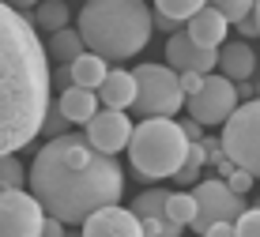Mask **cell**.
Masks as SVG:
<instances>
[{
    "mask_svg": "<svg viewBox=\"0 0 260 237\" xmlns=\"http://www.w3.org/2000/svg\"><path fill=\"white\" fill-rule=\"evenodd\" d=\"M30 196L42 211L64 226H79L91 211L117 204L124 192V170L113 154H102L79 132H60L46 140L26 170Z\"/></svg>",
    "mask_w": 260,
    "mask_h": 237,
    "instance_id": "1",
    "label": "cell"
},
{
    "mask_svg": "<svg viewBox=\"0 0 260 237\" xmlns=\"http://www.w3.org/2000/svg\"><path fill=\"white\" fill-rule=\"evenodd\" d=\"M49 60L23 12L0 0V154H15L42 132L53 102Z\"/></svg>",
    "mask_w": 260,
    "mask_h": 237,
    "instance_id": "2",
    "label": "cell"
},
{
    "mask_svg": "<svg viewBox=\"0 0 260 237\" xmlns=\"http://www.w3.org/2000/svg\"><path fill=\"white\" fill-rule=\"evenodd\" d=\"M151 12L143 0H87L76 34L102 60H128L151 42Z\"/></svg>",
    "mask_w": 260,
    "mask_h": 237,
    "instance_id": "3",
    "label": "cell"
},
{
    "mask_svg": "<svg viewBox=\"0 0 260 237\" xmlns=\"http://www.w3.org/2000/svg\"><path fill=\"white\" fill-rule=\"evenodd\" d=\"M124 147H128L132 170H136L143 181H162L181 166L189 140H185V132H181L177 121H170V117H147V121H140L136 128H132Z\"/></svg>",
    "mask_w": 260,
    "mask_h": 237,
    "instance_id": "4",
    "label": "cell"
},
{
    "mask_svg": "<svg viewBox=\"0 0 260 237\" xmlns=\"http://www.w3.org/2000/svg\"><path fill=\"white\" fill-rule=\"evenodd\" d=\"M222 154L234 162L238 170L260 173V102H238L230 117L222 121Z\"/></svg>",
    "mask_w": 260,
    "mask_h": 237,
    "instance_id": "5",
    "label": "cell"
},
{
    "mask_svg": "<svg viewBox=\"0 0 260 237\" xmlns=\"http://www.w3.org/2000/svg\"><path fill=\"white\" fill-rule=\"evenodd\" d=\"M136 79V113L143 117H174L177 109L185 106V94L177 87V72L166 68V64H136L132 72Z\"/></svg>",
    "mask_w": 260,
    "mask_h": 237,
    "instance_id": "6",
    "label": "cell"
},
{
    "mask_svg": "<svg viewBox=\"0 0 260 237\" xmlns=\"http://www.w3.org/2000/svg\"><path fill=\"white\" fill-rule=\"evenodd\" d=\"M241 207H245V199L238 192H230L222 177L219 181H200V185L192 188V218H189V226L196 233H204L215 222H234Z\"/></svg>",
    "mask_w": 260,
    "mask_h": 237,
    "instance_id": "7",
    "label": "cell"
},
{
    "mask_svg": "<svg viewBox=\"0 0 260 237\" xmlns=\"http://www.w3.org/2000/svg\"><path fill=\"white\" fill-rule=\"evenodd\" d=\"M185 106H189L192 121H200L204 128H208V124H222V121L230 117V109L238 106L234 83H230L222 72H208V76H204V83H200V90L185 98Z\"/></svg>",
    "mask_w": 260,
    "mask_h": 237,
    "instance_id": "8",
    "label": "cell"
},
{
    "mask_svg": "<svg viewBox=\"0 0 260 237\" xmlns=\"http://www.w3.org/2000/svg\"><path fill=\"white\" fill-rule=\"evenodd\" d=\"M46 211L30 192L8 188L0 192V237H38V226Z\"/></svg>",
    "mask_w": 260,
    "mask_h": 237,
    "instance_id": "9",
    "label": "cell"
},
{
    "mask_svg": "<svg viewBox=\"0 0 260 237\" xmlns=\"http://www.w3.org/2000/svg\"><path fill=\"white\" fill-rule=\"evenodd\" d=\"M132 136V121L124 117V109H94V117L87 121V143H91L94 151L102 154H117L124 151V143H128Z\"/></svg>",
    "mask_w": 260,
    "mask_h": 237,
    "instance_id": "10",
    "label": "cell"
},
{
    "mask_svg": "<svg viewBox=\"0 0 260 237\" xmlns=\"http://www.w3.org/2000/svg\"><path fill=\"white\" fill-rule=\"evenodd\" d=\"M215 60H219V53L196 45L185 30L170 34V42H166V68H174V72H200V76H208V72H215Z\"/></svg>",
    "mask_w": 260,
    "mask_h": 237,
    "instance_id": "11",
    "label": "cell"
},
{
    "mask_svg": "<svg viewBox=\"0 0 260 237\" xmlns=\"http://www.w3.org/2000/svg\"><path fill=\"white\" fill-rule=\"evenodd\" d=\"M79 226H83V237H143L140 218L117 204H106L98 211H91Z\"/></svg>",
    "mask_w": 260,
    "mask_h": 237,
    "instance_id": "12",
    "label": "cell"
},
{
    "mask_svg": "<svg viewBox=\"0 0 260 237\" xmlns=\"http://www.w3.org/2000/svg\"><path fill=\"white\" fill-rule=\"evenodd\" d=\"M185 23H189V26H185V34H189L196 45H204V49H219L222 38H226V26H230L215 4H204L200 12H192Z\"/></svg>",
    "mask_w": 260,
    "mask_h": 237,
    "instance_id": "13",
    "label": "cell"
},
{
    "mask_svg": "<svg viewBox=\"0 0 260 237\" xmlns=\"http://www.w3.org/2000/svg\"><path fill=\"white\" fill-rule=\"evenodd\" d=\"M215 53H219L215 68H222V76H226L230 83H238V79H253L256 53H253V45H249V42H222Z\"/></svg>",
    "mask_w": 260,
    "mask_h": 237,
    "instance_id": "14",
    "label": "cell"
},
{
    "mask_svg": "<svg viewBox=\"0 0 260 237\" xmlns=\"http://www.w3.org/2000/svg\"><path fill=\"white\" fill-rule=\"evenodd\" d=\"M57 109H60V117H64L68 124H87L94 117V109H98V94H94V90H87V87L72 83V87L60 90Z\"/></svg>",
    "mask_w": 260,
    "mask_h": 237,
    "instance_id": "15",
    "label": "cell"
},
{
    "mask_svg": "<svg viewBox=\"0 0 260 237\" xmlns=\"http://www.w3.org/2000/svg\"><path fill=\"white\" fill-rule=\"evenodd\" d=\"M94 90H102V106L128 109L132 98H136V79H132V72L113 68V72H106V76H102V83H98Z\"/></svg>",
    "mask_w": 260,
    "mask_h": 237,
    "instance_id": "16",
    "label": "cell"
},
{
    "mask_svg": "<svg viewBox=\"0 0 260 237\" xmlns=\"http://www.w3.org/2000/svg\"><path fill=\"white\" fill-rule=\"evenodd\" d=\"M106 64H110V60H102L98 53H79V57L68 64V72H72V83H76V87H87V90H94L98 83H102V76L110 72Z\"/></svg>",
    "mask_w": 260,
    "mask_h": 237,
    "instance_id": "17",
    "label": "cell"
},
{
    "mask_svg": "<svg viewBox=\"0 0 260 237\" xmlns=\"http://www.w3.org/2000/svg\"><path fill=\"white\" fill-rule=\"evenodd\" d=\"M72 12L64 0H38L34 4V15H30V26H42V30H60V26H68Z\"/></svg>",
    "mask_w": 260,
    "mask_h": 237,
    "instance_id": "18",
    "label": "cell"
},
{
    "mask_svg": "<svg viewBox=\"0 0 260 237\" xmlns=\"http://www.w3.org/2000/svg\"><path fill=\"white\" fill-rule=\"evenodd\" d=\"M79 53H87V49H83V38H79L72 26H60V30H53V38H49V57H57L60 64H72Z\"/></svg>",
    "mask_w": 260,
    "mask_h": 237,
    "instance_id": "19",
    "label": "cell"
},
{
    "mask_svg": "<svg viewBox=\"0 0 260 237\" xmlns=\"http://www.w3.org/2000/svg\"><path fill=\"white\" fill-rule=\"evenodd\" d=\"M166 196H170V192H162V188H147V192H140L136 199H132L128 211L136 215V218H155V215H162Z\"/></svg>",
    "mask_w": 260,
    "mask_h": 237,
    "instance_id": "20",
    "label": "cell"
},
{
    "mask_svg": "<svg viewBox=\"0 0 260 237\" xmlns=\"http://www.w3.org/2000/svg\"><path fill=\"white\" fill-rule=\"evenodd\" d=\"M26 185V170L15 154H0V192L8 188H23Z\"/></svg>",
    "mask_w": 260,
    "mask_h": 237,
    "instance_id": "21",
    "label": "cell"
},
{
    "mask_svg": "<svg viewBox=\"0 0 260 237\" xmlns=\"http://www.w3.org/2000/svg\"><path fill=\"white\" fill-rule=\"evenodd\" d=\"M162 215L170 218V222H177V226H189V218H192V192H170Z\"/></svg>",
    "mask_w": 260,
    "mask_h": 237,
    "instance_id": "22",
    "label": "cell"
},
{
    "mask_svg": "<svg viewBox=\"0 0 260 237\" xmlns=\"http://www.w3.org/2000/svg\"><path fill=\"white\" fill-rule=\"evenodd\" d=\"M208 4V0H155V12L158 15H170V19L185 23L192 12H200V8Z\"/></svg>",
    "mask_w": 260,
    "mask_h": 237,
    "instance_id": "23",
    "label": "cell"
},
{
    "mask_svg": "<svg viewBox=\"0 0 260 237\" xmlns=\"http://www.w3.org/2000/svg\"><path fill=\"white\" fill-rule=\"evenodd\" d=\"M140 230H143V237H181L185 226L170 222L166 215H155V218H140Z\"/></svg>",
    "mask_w": 260,
    "mask_h": 237,
    "instance_id": "24",
    "label": "cell"
},
{
    "mask_svg": "<svg viewBox=\"0 0 260 237\" xmlns=\"http://www.w3.org/2000/svg\"><path fill=\"white\" fill-rule=\"evenodd\" d=\"M230 226H234V237H260V207L256 204L253 207H241L238 218Z\"/></svg>",
    "mask_w": 260,
    "mask_h": 237,
    "instance_id": "25",
    "label": "cell"
},
{
    "mask_svg": "<svg viewBox=\"0 0 260 237\" xmlns=\"http://www.w3.org/2000/svg\"><path fill=\"white\" fill-rule=\"evenodd\" d=\"M215 8L222 12V19H226V23H238L245 12H253V8H256V0H219Z\"/></svg>",
    "mask_w": 260,
    "mask_h": 237,
    "instance_id": "26",
    "label": "cell"
},
{
    "mask_svg": "<svg viewBox=\"0 0 260 237\" xmlns=\"http://www.w3.org/2000/svg\"><path fill=\"white\" fill-rule=\"evenodd\" d=\"M42 132H46L49 140H53V136H60V132H68V121L60 117L57 102H49V106H46V117H42Z\"/></svg>",
    "mask_w": 260,
    "mask_h": 237,
    "instance_id": "27",
    "label": "cell"
},
{
    "mask_svg": "<svg viewBox=\"0 0 260 237\" xmlns=\"http://www.w3.org/2000/svg\"><path fill=\"white\" fill-rule=\"evenodd\" d=\"M234 26H238V34H241V38H256V34H260V4L253 8V12H245Z\"/></svg>",
    "mask_w": 260,
    "mask_h": 237,
    "instance_id": "28",
    "label": "cell"
},
{
    "mask_svg": "<svg viewBox=\"0 0 260 237\" xmlns=\"http://www.w3.org/2000/svg\"><path fill=\"white\" fill-rule=\"evenodd\" d=\"M253 181H256V173H249V170H234L226 177V188L230 192H238V196H245L249 188H253Z\"/></svg>",
    "mask_w": 260,
    "mask_h": 237,
    "instance_id": "29",
    "label": "cell"
},
{
    "mask_svg": "<svg viewBox=\"0 0 260 237\" xmlns=\"http://www.w3.org/2000/svg\"><path fill=\"white\" fill-rule=\"evenodd\" d=\"M200 83H204L200 72H177V87H181V94H185V98L196 94V90H200Z\"/></svg>",
    "mask_w": 260,
    "mask_h": 237,
    "instance_id": "30",
    "label": "cell"
},
{
    "mask_svg": "<svg viewBox=\"0 0 260 237\" xmlns=\"http://www.w3.org/2000/svg\"><path fill=\"white\" fill-rule=\"evenodd\" d=\"M200 147H204V158H208L211 166H215V162L222 158V143L215 140V136H200Z\"/></svg>",
    "mask_w": 260,
    "mask_h": 237,
    "instance_id": "31",
    "label": "cell"
},
{
    "mask_svg": "<svg viewBox=\"0 0 260 237\" xmlns=\"http://www.w3.org/2000/svg\"><path fill=\"white\" fill-rule=\"evenodd\" d=\"M38 237H64V222H57V218H42V226H38Z\"/></svg>",
    "mask_w": 260,
    "mask_h": 237,
    "instance_id": "32",
    "label": "cell"
},
{
    "mask_svg": "<svg viewBox=\"0 0 260 237\" xmlns=\"http://www.w3.org/2000/svg\"><path fill=\"white\" fill-rule=\"evenodd\" d=\"M151 26H158V30H166V34H174V30H181V23L177 19H170V15H151Z\"/></svg>",
    "mask_w": 260,
    "mask_h": 237,
    "instance_id": "33",
    "label": "cell"
},
{
    "mask_svg": "<svg viewBox=\"0 0 260 237\" xmlns=\"http://www.w3.org/2000/svg\"><path fill=\"white\" fill-rule=\"evenodd\" d=\"M177 124H181V132H185V140H200V136H204V124L200 121H177Z\"/></svg>",
    "mask_w": 260,
    "mask_h": 237,
    "instance_id": "34",
    "label": "cell"
},
{
    "mask_svg": "<svg viewBox=\"0 0 260 237\" xmlns=\"http://www.w3.org/2000/svg\"><path fill=\"white\" fill-rule=\"evenodd\" d=\"M204 237H234V226H230V222H215V226L204 230Z\"/></svg>",
    "mask_w": 260,
    "mask_h": 237,
    "instance_id": "35",
    "label": "cell"
},
{
    "mask_svg": "<svg viewBox=\"0 0 260 237\" xmlns=\"http://www.w3.org/2000/svg\"><path fill=\"white\" fill-rule=\"evenodd\" d=\"M49 83H57L60 90H64V87H72V72H68V64H64V68H60V72H57V76H49Z\"/></svg>",
    "mask_w": 260,
    "mask_h": 237,
    "instance_id": "36",
    "label": "cell"
},
{
    "mask_svg": "<svg viewBox=\"0 0 260 237\" xmlns=\"http://www.w3.org/2000/svg\"><path fill=\"white\" fill-rule=\"evenodd\" d=\"M215 170H219V177H222V181H226V177H230V173H234L238 166H234V162H230V158H226V154H222V158H219V162H215Z\"/></svg>",
    "mask_w": 260,
    "mask_h": 237,
    "instance_id": "37",
    "label": "cell"
},
{
    "mask_svg": "<svg viewBox=\"0 0 260 237\" xmlns=\"http://www.w3.org/2000/svg\"><path fill=\"white\" fill-rule=\"evenodd\" d=\"M4 4H12L15 12H26V8H34V4H38V0H4Z\"/></svg>",
    "mask_w": 260,
    "mask_h": 237,
    "instance_id": "38",
    "label": "cell"
},
{
    "mask_svg": "<svg viewBox=\"0 0 260 237\" xmlns=\"http://www.w3.org/2000/svg\"><path fill=\"white\" fill-rule=\"evenodd\" d=\"M211 4H219V0H211Z\"/></svg>",
    "mask_w": 260,
    "mask_h": 237,
    "instance_id": "39",
    "label": "cell"
}]
</instances>
